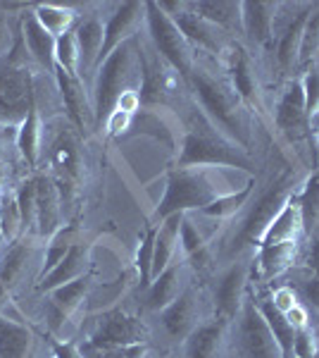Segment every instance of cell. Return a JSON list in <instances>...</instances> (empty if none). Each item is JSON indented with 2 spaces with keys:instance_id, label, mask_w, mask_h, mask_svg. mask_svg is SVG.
<instances>
[{
  "instance_id": "obj_45",
  "label": "cell",
  "mask_w": 319,
  "mask_h": 358,
  "mask_svg": "<svg viewBox=\"0 0 319 358\" xmlns=\"http://www.w3.org/2000/svg\"><path fill=\"white\" fill-rule=\"evenodd\" d=\"M319 43V8L315 5V10H312L310 20H307L305 24V31H303V43H300V60H307L312 53H315Z\"/></svg>"
},
{
  "instance_id": "obj_28",
  "label": "cell",
  "mask_w": 319,
  "mask_h": 358,
  "mask_svg": "<svg viewBox=\"0 0 319 358\" xmlns=\"http://www.w3.org/2000/svg\"><path fill=\"white\" fill-rule=\"evenodd\" d=\"M312 10H315V5H305L279 36V43H276V60H279L281 69H288L295 62V57H298L300 43H303V31H305V24H307V20H310Z\"/></svg>"
},
{
  "instance_id": "obj_41",
  "label": "cell",
  "mask_w": 319,
  "mask_h": 358,
  "mask_svg": "<svg viewBox=\"0 0 319 358\" xmlns=\"http://www.w3.org/2000/svg\"><path fill=\"white\" fill-rule=\"evenodd\" d=\"M15 201L22 217V234L36 229V177H29L17 187Z\"/></svg>"
},
{
  "instance_id": "obj_24",
  "label": "cell",
  "mask_w": 319,
  "mask_h": 358,
  "mask_svg": "<svg viewBox=\"0 0 319 358\" xmlns=\"http://www.w3.org/2000/svg\"><path fill=\"white\" fill-rule=\"evenodd\" d=\"M181 275H184V263L181 261L170 263V268L155 277V280L150 282V287L146 289V308L160 313L165 306H170L174 299L184 292L181 289Z\"/></svg>"
},
{
  "instance_id": "obj_30",
  "label": "cell",
  "mask_w": 319,
  "mask_h": 358,
  "mask_svg": "<svg viewBox=\"0 0 319 358\" xmlns=\"http://www.w3.org/2000/svg\"><path fill=\"white\" fill-rule=\"evenodd\" d=\"M50 163H53L55 172L60 175L65 182H74L79 177V167H81V153L79 146L74 141V136L65 131L53 141L50 146Z\"/></svg>"
},
{
  "instance_id": "obj_39",
  "label": "cell",
  "mask_w": 319,
  "mask_h": 358,
  "mask_svg": "<svg viewBox=\"0 0 319 358\" xmlns=\"http://www.w3.org/2000/svg\"><path fill=\"white\" fill-rule=\"evenodd\" d=\"M155 236H158V224H150L143 234L141 244L136 251V268H138V282L141 292H146L153 282V256H155Z\"/></svg>"
},
{
  "instance_id": "obj_54",
  "label": "cell",
  "mask_w": 319,
  "mask_h": 358,
  "mask_svg": "<svg viewBox=\"0 0 319 358\" xmlns=\"http://www.w3.org/2000/svg\"><path fill=\"white\" fill-rule=\"evenodd\" d=\"M307 263H310V268L315 270V275L319 277V232L315 234V241H312V246H310V258H307Z\"/></svg>"
},
{
  "instance_id": "obj_26",
  "label": "cell",
  "mask_w": 319,
  "mask_h": 358,
  "mask_svg": "<svg viewBox=\"0 0 319 358\" xmlns=\"http://www.w3.org/2000/svg\"><path fill=\"white\" fill-rule=\"evenodd\" d=\"M40 138H43V124H40V115H38V106L36 101L31 103L27 117L22 120L20 127H17V151H20L22 160L36 170L38 167V158H40Z\"/></svg>"
},
{
  "instance_id": "obj_7",
  "label": "cell",
  "mask_w": 319,
  "mask_h": 358,
  "mask_svg": "<svg viewBox=\"0 0 319 358\" xmlns=\"http://www.w3.org/2000/svg\"><path fill=\"white\" fill-rule=\"evenodd\" d=\"M34 101H36V89L31 72L13 57L10 65L0 72V122L20 127Z\"/></svg>"
},
{
  "instance_id": "obj_16",
  "label": "cell",
  "mask_w": 319,
  "mask_h": 358,
  "mask_svg": "<svg viewBox=\"0 0 319 358\" xmlns=\"http://www.w3.org/2000/svg\"><path fill=\"white\" fill-rule=\"evenodd\" d=\"M274 3H241V29L255 48H267L274 38Z\"/></svg>"
},
{
  "instance_id": "obj_1",
  "label": "cell",
  "mask_w": 319,
  "mask_h": 358,
  "mask_svg": "<svg viewBox=\"0 0 319 358\" xmlns=\"http://www.w3.org/2000/svg\"><path fill=\"white\" fill-rule=\"evenodd\" d=\"M234 189L219 175L217 167H174L167 177V189L153 220L160 224L174 213H193L212 203L214 199L231 194Z\"/></svg>"
},
{
  "instance_id": "obj_5",
  "label": "cell",
  "mask_w": 319,
  "mask_h": 358,
  "mask_svg": "<svg viewBox=\"0 0 319 358\" xmlns=\"http://www.w3.org/2000/svg\"><path fill=\"white\" fill-rule=\"evenodd\" d=\"M146 24H148L150 41H153L158 55H162L170 62L174 72H179L184 79H188L195 67L193 45L179 31L177 22L167 13H162L158 3H146Z\"/></svg>"
},
{
  "instance_id": "obj_11",
  "label": "cell",
  "mask_w": 319,
  "mask_h": 358,
  "mask_svg": "<svg viewBox=\"0 0 319 358\" xmlns=\"http://www.w3.org/2000/svg\"><path fill=\"white\" fill-rule=\"evenodd\" d=\"M248 263H234L226 273L219 277L217 287H214V310H217L219 320L231 322L239 315L243 301H246V282H248Z\"/></svg>"
},
{
  "instance_id": "obj_9",
  "label": "cell",
  "mask_w": 319,
  "mask_h": 358,
  "mask_svg": "<svg viewBox=\"0 0 319 358\" xmlns=\"http://www.w3.org/2000/svg\"><path fill=\"white\" fill-rule=\"evenodd\" d=\"M146 342V325L138 317L124 310H110L98 320L94 334L89 337L86 346L94 349H114V346H129Z\"/></svg>"
},
{
  "instance_id": "obj_46",
  "label": "cell",
  "mask_w": 319,
  "mask_h": 358,
  "mask_svg": "<svg viewBox=\"0 0 319 358\" xmlns=\"http://www.w3.org/2000/svg\"><path fill=\"white\" fill-rule=\"evenodd\" d=\"M305 91V110L307 117H315L319 113V69H310L303 82Z\"/></svg>"
},
{
  "instance_id": "obj_43",
  "label": "cell",
  "mask_w": 319,
  "mask_h": 358,
  "mask_svg": "<svg viewBox=\"0 0 319 358\" xmlns=\"http://www.w3.org/2000/svg\"><path fill=\"white\" fill-rule=\"evenodd\" d=\"M0 234L5 241L15 244L17 236L22 234V217L20 208H17L15 194H3L0 196Z\"/></svg>"
},
{
  "instance_id": "obj_50",
  "label": "cell",
  "mask_w": 319,
  "mask_h": 358,
  "mask_svg": "<svg viewBox=\"0 0 319 358\" xmlns=\"http://www.w3.org/2000/svg\"><path fill=\"white\" fill-rule=\"evenodd\" d=\"M53 358H84L81 349L72 342H53Z\"/></svg>"
},
{
  "instance_id": "obj_55",
  "label": "cell",
  "mask_w": 319,
  "mask_h": 358,
  "mask_svg": "<svg viewBox=\"0 0 319 358\" xmlns=\"http://www.w3.org/2000/svg\"><path fill=\"white\" fill-rule=\"evenodd\" d=\"M3 179H5V167L0 163V187H3Z\"/></svg>"
},
{
  "instance_id": "obj_32",
  "label": "cell",
  "mask_w": 319,
  "mask_h": 358,
  "mask_svg": "<svg viewBox=\"0 0 319 358\" xmlns=\"http://www.w3.org/2000/svg\"><path fill=\"white\" fill-rule=\"evenodd\" d=\"M179 244H181V248H184V256H186V261L193 265L195 270H207V268H210V263H212L210 244H207L205 236L200 234V229L193 224L188 213L184 215V220H181Z\"/></svg>"
},
{
  "instance_id": "obj_44",
  "label": "cell",
  "mask_w": 319,
  "mask_h": 358,
  "mask_svg": "<svg viewBox=\"0 0 319 358\" xmlns=\"http://www.w3.org/2000/svg\"><path fill=\"white\" fill-rule=\"evenodd\" d=\"M74 241H69L67 236L62 239V232H57L53 239H48V244H45V261H43V268H40V277H45L48 273H53V270L60 265L62 258L67 256L69 246H72ZM38 277V280H40Z\"/></svg>"
},
{
  "instance_id": "obj_49",
  "label": "cell",
  "mask_w": 319,
  "mask_h": 358,
  "mask_svg": "<svg viewBox=\"0 0 319 358\" xmlns=\"http://www.w3.org/2000/svg\"><path fill=\"white\" fill-rule=\"evenodd\" d=\"M129 117H131L129 113L114 110V113H112V115H110V117H107V122H105V129H107V134H110V136H114V134H119L121 129H126V124H129Z\"/></svg>"
},
{
  "instance_id": "obj_37",
  "label": "cell",
  "mask_w": 319,
  "mask_h": 358,
  "mask_svg": "<svg viewBox=\"0 0 319 358\" xmlns=\"http://www.w3.org/2000/svg\"><path fill=\"white\" fill-rule=\"evenodd\" d=\"M253 194V179L241 189V192H231V194H224L219 199H214L212 203H207L205 208H200V215L205 217H212V220H224V217H231L241 210V206H246V201L251 199Z\"/></svg>"
},
{
  "instance_id": "obj_52",
  "label": "cell",
  "mask_w": 319,
  "mask_h": 358,
  "mask_svg": "<svg viewBox=\"0 0 319 358\" xmlns=\"http://www.w3.org/2000/svg\"><path fill=\"white\" fill-rule=\"evenodd\" d=\"M10 143H17V124H3L0 122V155Z\"/></svg>"
},
{
  "instance_id": "obj_22",
  "label": "cell",
  "mask_w": 319,
  "mask_h": 358,
  "mask_svg": "<svg viewBox=\"0 0 319 358\" xmlns=\"http://www.w3.org/2000/svg\"><path fill=\"white\" fill-rule=\"evenodd\" d=\"M22 43L27 45V53L38 67L55 74V38L38 24L34 13H27L22 20Z\"/></svg>"
},
{
  "instance_id": "obj_48",
  "label": "cell",
  "mask_w": 319,
  "mask_h": 358,
  "mask_svg": "<svg viewBox=\"0 0 319 358\" xmlns=\"http://www.w3.org/2000/svg\"><path fill=\"white\" fill-rule=\"evenodd\" d=\"M272 303L276 306V310H281L283 315L288 313V310H293L298 301H295V294L293 289H288V287H281V289L274 292V296H272Z\"/></svg>"
},
{
  "instance_id": "obj_12",
  "label": "cell",
  "mask_w": 319,
  "mask_h": 358,
  "mask_svg": "<svg viewBox=\"0 0 319 358\" xmlns=\"http://www.w3.org/2000/svg\"><path fill=\"white\" fill-rule=\"evenodd\" d=\"M146 17V3H136V0H129V3H121L117 10L112 13V17L105 24V38H103V48H101V57H98V67L103 65V60L112 53L114 48H119L121 43L131 41L133 31L141 24V20Z\"/></svg>"
},
{
  "instance_id": "obj_33",
  "label": "cell",
  "mask_w": 319,
  "mask_h": 358,
  "mask_svg": "<svg viewBox=\"0 0 319 358\" xmlns=\"http://www.w3.org/2000/svg\"><path fill=\"white\" fill-rule=\"evenodd\" d=\"M31 253H34V246L29 244V241L17 239L15 244L0 256V287H3L5 292H10L17 282L22 280Z\"/></svg>"
},
{
  "instance_id": "obj_36",
  "label": "cell",
  "mask_w": 319,
  "mask_h": 358,
  "mask_svg": "<svg viewBox=\"0 0 319 358\" xmlns=\"http://www.w3.org/2000/svg\"><path fill=\"white\" fill-rule=\"evenodd\" d=\"M34 17L38 20V24L45 29L53 38H60L62 34L72 31V24L77 20V13L65 5H53V3H40L34 5Z\"/></svg>"
},
{
  "instance_id": "obj_13",
  "label": "cell",
  "mask_w": 319,
  "mask_h": 358,
  "mask_svg": "<svg viewBox=\"0 0 319 358\" xmlns=\"http://www.w3.org/2000/svg\"><path fill=\"white\" fill-rule=\"evenodd\" d=\"M62 229V196L55 179L36 177V232L40 239H53Z\"/></svg>"
},
{
  "instance_id": "obj_20",
  "label": "cell",
  "mask_w": 319,
  "mask_h": 358,
  "mask_svg": "<svg viewBox=\"0 0 319 358\" xmlns=\"http://www.w3.org/2000/svg\"><path fill=\"white\" fill-rule=\"evenodd\" d=\"M172 20L177 22L179 31L186 36L191 45H198V48L207 50V53H222L224 50L222 38H219V29L198 17L193 10H188V5H184Z\"/></svg>"
},
{
  "instance_id": "obj_2",
  "label": "cell",
  "mask_w": 319,
  "mask_h": 358,
  "mask_svg": "<svg viewBox=\"0 0 319 358\" xmlns=\"http://www.w3.org/2000/svg\"><path fill=\"white\" fill-rule=\"evenodd\" d=\"M188 82L193 84V91L207 120L214 127H222L224 134L234 143L246 148L251 143V129H248L246 115H243V103L234 94V89L222 79L212 77L205 67H198V62H195Z\"/></svg>"
},
{
  "instance_id": "obj_21",
  "label": "cell",
  "mask_w": 319,
  "mask_h": 358,
  "mask_svg": "<svg viewBox=\"0 0 319 358\" xmlns=\"http://www.w3.org/2000/svg\"><path fill=\"white\" fill-rule=\"evenodd\" d=\"M305 122H307L305 91H303V84L293 82V84H288V89L283 91V96L279 98V106H276V127H279L286 136L295 138L305 129Z\"/></svg>"
},
{
  "instance_id": "obj_27",
  "label": "cell",
  "mask_w": 319,
  "mask_h": 358,
  "mask_svg": "<svg viewBox=\"0 0 319 358\" xmlns=\"http://www.w3.org/2000/svg\"><path fill=\"white\" fill-rule=\"evenodd\" d=\"M226 325L229 322L219 320V317L210 322H200L184 342L186 344V358H217V351L226 334Z\"/></svg>"
},
{
  "instance_id": "obj_38",
  "label": "cell",
  "mask_w": 319,
  "mask_h": 358,
  "mask_svg": "<svg viewBox=\"0 0 319 358\" xmlns=\"http://www.w3.org/2000/svg\"><path fill=\"white\" fill-rule=\"evenodd\" d=\"M295 248H298V241H288V244L260 248V265H262L265 277H274V275L283 273V270L293 263Z\"/></svg>"
},
{
  "instance_id": "obj_51",
  "label": "cell",
  "mask_w": 319,
  "mask_h": 358,
  "mask_svg": "<svg viewBox=\"0 0 319 358\" xmlns=\"http://www.w3.org/2000/svg\"><path fill=\"white\" fill-rule=\"evenodd\" d=\"M303 296H305V301H310L315 308H319V277L317 275L303 285Z\"/></svg>"
},
{
  "instance_id": "obj_23",
  "label": "cell",
  "mask_w": 319,
  "mask_h": 358,
  "mask_svg": "<svg viewBox=\"0 0 319 358\" xmlns=\"http://www.w3.org/2000/svg\"><path fill=\"white\" fill-rule=\"evenodd\" d=\"M300 232H303V215H300V206H298V201H295V196H291V199L286 201V206L279 210V215L267 227L262 241H260V248L298 241Z\"/></svg>"
},
{
  "instance_id": "obj_18",
  "label": "cell",
  "mask_w": 319,
  "mask_h": 358,
  "mask_svg": "<svg viewBox=\"0 0 319 358\" xmlns=\"http://www.w3.org/2000/svg\"><path fill=\"white\" fill-rule=\"evenodd\" d=\"M224 57V69L229 74V86L234 89V94L239 96L243 106H255L258 103V86H255V77L251 72V60L243 53L239 45L222 50Z\"/></svg>"
},
{
  "instance_id": "obj_3",
  "label": "cell",
  "mask_w": 319,
  "mask_h": 358,
  "mask_svg": "<svg viewBox=\"0 0 319 358\" xmlns=\"http://www.w3.org/2000/svg\"><path fill=\"white\" fill-rule=\"evenodd\" d=\"M177 167H241L253 170L246 148L217 131L210 120L195 122L184 136Z\"/></svg>"
},
{
  "instance_id": "obj_35",
  "label": "cell",
  "mask_w": 319,
  "mask_h": 358,
  "mask_svg": "<svg viewBox=\"0 0 319 358\" xmlns=\"http://www.w3.org/2000/svg\"><path fill=\"white\" fill-rule=\"evenodd\" d=\"M170 91V79L162 72V67L158 62L146 60L141 57V91H138V98L146 106H155V103H162Z\"/></svg>"
},
{
  "instance_id": "obj_4",
  "label": "cell",
  "mask_w": 319,
  "mask_h": 358,
  "mask_svg": "<svg viewBox=\"0 0 319 358\" xmlns=\"http://www.w3.org/2000/svg\"><path fill=\"white\" fill-rule=\"evenodd\" d=\"M133 38L114 48L103 65L96 69V84H94V122L96 129H103L107 117L114 113L117 101L126 91H131L133 65H136V48Z\"/></svg>"
},
{
  "instance_id": "obj_14",
  "label": "cell",
  "mask_w": 319,
  "mask_h": 358,
  "mask_svg": "<svg viewBox=\"0 0 319 358\" xmlns=\"http://www.w3.org/2000/svg\"><path fill=\"white\" fill-rule=\"evenodd\" d=\"M160 322L167 337L174 342H186L188 334L200 325L198 322V299L193 289H184L177 299L160 310Z\"/></svg>"
},
{
  "instance_id": "obj_47",
  "label": "cell",
  "mask_w": 319,
  "mask_h": 358,
  "mask_svg": "<svg viewBox=\"0 0 319 358\" xmlns=\"http://www.w3.org/2000/svg\"><path fill=\"white\" fill-rule=\"evenodd\" d=\"M293 354L295 358H312L317 354L315 349V337H312V332L305 327H298L295 330V342H293Z\"/></svg>"
},
{
  "instance_id": "obj_53",
  "label": "cell",
  "mask_w": 319,
  "mask_h": 358,
  "mask_svg": "<svg viewBox=\"0 0 319 358\" xmlns=\"http://www.w3.org/2000/svg\"><path fill=\"white\" fill-rule=\"evenodd\" d=\"M10 45H13V34H10V24L3 15H0V55L8 53Z\"/></svg>"
},
{
  "instance_id": "obj_31",
  "label": "cell",
  "mask_w": 319,
  "mask_h": 358,
  "mask_svg": "<svg viewBox=\"0 0 319 358\" xmlns=\"http://www.w3.org/2000/svg\"><path fill=\"white\" fill-rule=\"evenodd\" d=\"M34 344V334L27 325L0 315V358H27Z\"/></svg>"
},
{
  "instance_id": "obj_29",
  "label": "cell",
  "mask_w": 319,
  "mask_h": 358,
  "mask_svg": "<svg viewBox=\"0 0 319 358\" xmlns=\"http://www.w3.org/2000/svg\"><path fill=\"white\" fill-rule=\"evenodd\" d=\"M255 306H258V310L262 313L272 334H274L276 344H279V349H281V358H295V354H293L295 327L288 322V317L283 315L281 310H276V306L272 303V299H260V301H255Z\"/></svg>"
},
{
  "instance_id": "obj_8",
  "label": "cell",
  "mask_w": 319,
  "mask_h": 358,
  "mask_svg": "<svg viewBox=\"0 0 319 358\" xmlns=\"http://www.w3.org/2000/svg\"><path fill=\"white\" fill-rule=\"evenodd\" d=\"M236 320V351L241 358H281L279 344L255 301L246 299Z\"/></svg>"
},
{
  "instance_id": "obj_56",
  "label": "cell",
  "mask_w": 319,
  "mask_h": 358,
  "mask_svg": "<svg viewBox=\"0 0 319 358\" xmlns=\"http://www.w3.org/2000/svg\"><path fill=\"white\" fill-rule=\"evenodd\" d=\"M3 241H5V239H3V234H0V244H3Z\"/></svg>"
},
{
  "instance_id": "obj_19",
  "label": "cell",
  "mask_w": 319,
  "mask_h": 358,
  "mask_svg": "<svg viewBox=\"0 0 319 358\" xmlns=\"http://www.w3.org/2000/svg\"><path fill=\"white\" fill-rule=\"evenodd\" d=\"M79 43V77H86L98 69L103 38H105V24L98 15H89L81 24L74 29Z\"/></svg>"
},
{
  "instance_id": "obj_25",
  "label": "cell",
  "mask_w": 319,
  "mask_h": 358,
  "mask_svg": "<svg viewBox=\"0 0 319 358\" xmlns=\"http://www.w3.org/2000/svg\"><path fill=\"white\" fill-rule=\"evenodd\" d=\"M186 213H174L158 224V236H155V256H153V280L160 273L170 268L174 253L179 246V234H181V220Z\"/></svg>"
},
{
  "instance_id": "obj_57",
  "label": "cell",
  "mask_w": 319,
  "mask_h": 358,
  "mask_svg": "<svg viewBox=\"0 0 319 358\" xmlns=\"http://www.w3.org/2000/svg\"><path fill=\"white\" fill-rule=\"evenodd\" d=\"M312 358H319V351H317V354H315V356H312Z\"/></svg>"
},
{
  "instance_id": "obj_17",
  "label": "cell",
  "mask_w": 319,
  "mask_h": 358,
  "mask_svg": "<svg viewBox=\"0 0 319 358\" xmlns=\"http://www.w3.org/2000/svg\"><path fill=\"white\" fill-rule=\"evenodd\" d=\"M55 79H57V89L62 94V103H65L69 122L77 127V129H86L89 122H94V108L89 106V98H86L84 79L69 77L62 69H55Z\"/></svg>"
},
{
  "instance_id": "obj_34",
  "label": "cell",
  "mask_w": 319,
  "mask_h": 358,
  "mask_svg": "<svg viewBox=\"0 0 319 358\" xmlns=\"http://www.w3.org/2000/svg\"><path fill=\"white\" fill-rule=\"evenodd\" d=\"M195 15L210 22L212 27L222 29H236L241 27V3H229V0H202V3L188 5Z\"/></svg>"
},
{
  "instance_id": "obj_40",
  "label": "cell",
  "mask_w": 319,
  "mask_h": 358,
  "mask_svg": "<svg viewBox=\"0 0 319 358\" xmlns=\"http://www.w3.org/2000/svg\"><path fill=\"white\" fill-rule=\"evenodd\" d=\"M55 69H62L69 77H79V43L74 29L55 38Z\"/></svg>"
},
{
  "instance_id": "obj_42",
  "label": "cell",
  "mask_w": 319,
  "mask_h": 358,
  "mask_svg": "<svg viewBox=\"0 0 319 358\" xmlns=\"http://www.w3.org/2000/svg\"><path fill=\"white\" fill-rule=\"evenodd\" d=\"M300 206V215H303V227L319 224V172H315L305 182L303 192L295 196Z\"/></svg>"
},
{
  "instance_id": "obj_15",
  "label": "cell",
  "mask_w": 319,
  "mask_h": 358,
  "mask_svg": "<svg viewBox=\"0 0 319 358\" xmlns=\"http://www.w3.org/2000/svg\"><path fill=\"white\" fill-rule=\"evenodd\" d=\"M89 268H91V244L74 241V244L69 246L67 256L62 258L60 265H57L53 273H48L38 280V292L48 294V292L57 289V287L69 285V282L89 275Z\"/></svg>"
},
{
  "instance_id": "obj_6",
  "label": "cell",
  "mask_w": 319,
  "mask_h": 358,
  "mask_svg": "<svg viewBox=\"0 0 319 358\" xmlns=\"http://www.w3.org/2000/svg\"><path fill=\"white\" fill-rule=\"evenodd\" d=\"M291 196H293L291 184H288L286 179H279L276 184H272V187L258 199V203H255L253 210L246 215V220L241 222V227L236 229L229 251L241 253L243 248L260 244L267 232V227H269L272 220L279 215V210L286 206V201L291 199Z\"/></svg>"
},
{
  "instance_id": "obj_10",
  "label": "cell",
  "mask_w": 319,
  "mask_h": 358,
  "mask_svg": "<svg viewBox=\"0 0 319 358\" xmlns=\"http://www.w3.org/2000/svg\"><path fill=\"white\" fill-rule=\"evenodd\" d=\"M91 289V275H84L79 280L69 282V285H62L57 289L45 294V325L53 334H60V330L65 327V322L79 310L81 301L86 299V294Z\"/></svg>"
}]
</instances>
